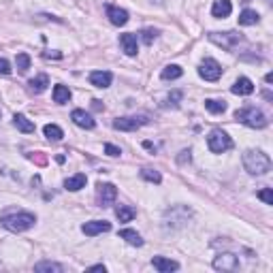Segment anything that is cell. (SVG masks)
Listing matches in <instances>:
<instances>
[{"label":"cell","mask_w":273,"mask_h":273,"mask_svg":"<svg viewBox=\"0 0 273 273\" xmlns=\"http://www.w3.org/2000/svg\"><path fill=\"white\" fill-rule=\"evenodd\" d=\"M94 102V109H96V111H101V109H102V105H101V101H92Z\"/></svg>","instance_id":"obj_37"},{"label":"cell","mask_w":273,"mask_h":273,"mask_svg":"<svg viewBox=\"0 0 273 273\" xmlns=\"http://www.w3.org/2000/svg\"><path fill=\"white\" fill-rule=\"evenodd\" d=\"M9 73H11V64H9V60L0 58V75H9Z\"/></svg>","instance_id":"obj_35"},{"label":"cell","mask_w":273,"mask_h":273,"mask_svg":"<svg viewBox=\"0 0 273 273\" xmlns=\"http://www.w3.org/2000/svg\"><path fill=\"white\" fill-rule=\"evenodd\" d=\"M233 94H239V96H250L254 92V81L248 79V77H239V79L233 83Z\"/></svg>","instance_id":"obj_16"},{"label":"cell","mask_w":273,"mask_h":273,"mask_svg":"<svg viewBox=\"0 0 273 273\" xmlns=\"http://www.w3.org/2000/svg\"><path fill=\"white\" fill-rule=\"evenodd\" d=\"M15 64H17V68L22 70V73H26V70L30 68V56L28 54H17Z\"/></svg>","instance_id":"obj_30"},{"label":"cell","mask_w":273,"mask_h":273,"mask_svg":"<svg viewBox=\"0 0 273 273\" xmlns=\"http://www.w3.org/2000/svg\"><path fill=\"white\" fill-rule=\"evenodd\" d=\"M120 237L124 239L126 243H131V245H136V248H141L143 245V239H141V235L136 231H133V229H122L120 231Z\"/></svg>","instance_id":"obj_21"},{"label":"cell","mask_w":273,"mask_h":273,"mask_svg":"<svg viewBox=\"0 0 273 273\" xmlns=\"http://www.w3.org/2000/svg\"><path fill=\"white\" fill-rule=\"evenodd\" d=\"M207 147H209L213 154H224L233 147V141L222 128H213L209 136H207Z\"/></svg>","instance_id":"obj_4"},{"label":"cell","mask_w":273,"mask_h":273,"mask_svg":"<svg viewBox=\"0 0 273 273\" xmlns=\"http://www.w3.org/2000/svg\"><path fill=\"white\" fill-rule=\"evenodd\" d=\"M265 81H267V83H273V75L267 73V75H265Z\"/></svg>","instance_id":"obj_38"},{"label":"cell","mask_w":273,"mask_h":273,"mask_svg":"<svg viewBox=\"0 0 273 273\" xmlns=\"http://www.w3.org/2000/svg\"><path fill=\"white\" fill-rule=\"evenodd\" d=\"M70 120H73L79 128H86V131H92L94 124H96V122L92 120V115L86 113L83 109H73V113H70Z\"/></svg>","instance_id":"obj_12"},{"label":"cell","mask_w":273,"mask_h":273,"mask_svg":"<svg viewBox=\"0 0 273 273\" xmlns=\"http://www.w3.org/2000/svg\"><path fill=\"white\" fill-rule=\"evenodd\" d=\"M235 120H239L241 124L250 126V128H265L269 124L267 115L256 107H245V109H237L235 111Z\"/></svg>","instance_id":"obj_3"},{"label":"cell","mask_w":273,"mask_h":273,"mask_svg":"<svg viewBox=\"0 0 273 273\" xmlns=\"http://www.w3.org/2000/svg\"><path fill=\"white\" fill-rule=\"evenodd\" d=\"M241 38L243 36L239 34V32H211L209 34V41L220 45V47H224V49H233Z\"/></svg>","instance_id":"obj_7"},{"label":"cell","mask_w":273,"mask_h":273,"mask_svg":"<svg viewBox=\"0 0 273 273\" xmlns=\"http://www.w3.org/2000/svg\"><path fill=\"white\" fill-rule=\"evenodd\" d=\"M86 184H88V177H86L83 173H77V175H73V177L64 179V188H67L68 192L81 190V188H86Z\"/></svg>","instance_id":"obj_18"},{"label":"cell","mask_w":273,"mask_h":273,"mask_svg":"<svg viewBox=\"0 0 273 273\" xmlns=\"http://www.w3.org/2000/svg\"><path fill=\"white\" fill-rule=\"evenodd\" d=\"M28 86H30V90H32L34 94H41V92H45V90H47V86H49V77H47V75H38V77H34V79L28 81Z\"/></svg>","instance_id":"obj_20"},{"label":"cell","mask_w":273,"mask_h":273,"mask_svg":"<svg viewBox=\"0 0 273 273\" xmlns=\"http://www.w3.org/2000/svg\"><path fill=\"white\" fill-rule=\"evenodd\" d=\"M181 96H184V94H181L179 90H177V92H171V94H169V99H167V105L177 107V105H179V101H181Z\"/></svg>","instance_id":"obj_33"},{"label":"cell","mask_w":273,"mask_h":273,"mask_svg":"<svg viewBox=\"0 0 273 273\" xmlns=\"http://www.w3.org/2000/svg\"><path fill=\"white\" fill-rule=\"evenodd\" d=\"M141 177L145 181H152V184H160L162 181V175L156 169H141Z\"/></svg>","instance_id":"obj_29"},{"label":"cell","mask_w":273,"mask_h":273,"mask_svg":"<svg viewBox=\"0 0 273 273\" xmlns=\"http://www.w3.org/2000/svg\"><path fill=\"white\" fill-rule=\"evenodd\" d=\"M43 133H45V136H47L49 141H60L62 136H64V133H62V128L58 126V124H45V128H43Z\"/></svg>","instance_id":"obj_27"},{"label":"cell","mask_w":273,"mask_h":273,"mask_svg":"<svg viewBox=\"0 0 273 273\" xmlns=\"http://www.w3.org/2000/svg\"><path fill=\"white\" fill-rule=\"evenodd\" d=\"M184 75V70H181V67H177V64H169V67L162 68L160 77L165 81H173V79H179V77Z\"/></svg>","instance_id":"obj_22"},{"label":"cell","mask_w":273,"mask_h":273,"mask_svg":"<svg viewBox=\"0 0 273 273\" xmlns=\"http://www.w3.org/2000/svg\"><path fill=\"white\" fill-rule=\"evenodd\" d=\"M213 269L216 271H237L239 269V258L233 252H222L213 258Z\"/></svg>","instance_id":"obj_8"},{"label":"cell","mask_w":273,"mask_h":273,"mask_svg":"<svg viewBox=\"0 0 273 273\" xmlns=\"http://www.w3.org/2000/svg\"><path fill=\"white\" fill-rule=\"evenodd\" d=\"M205 109L209 113H224L226 111V102L224 101H216V99H207L205 101Z\"/></svg>","instance_id":"obj_28"},{"label":"cell","mask_w":273,"mask_h":273,"mask_svg":"<svg viewBox=\"0 0 273 273\" xmlns=\"http://www.w3.org/2000/svg\"><path fill=\"white\" fill-rule=\"evenodd\" d=\"M156 2H162V0H156Z\"/></svg>","instance_id":"obj_39"},{"label":"cell","mask_w":273,"mask_h":273,"mask_svg":"<svg viewBox=\"0 0 273 273\" xmlns=\"http://www.w3.org/2000/svg\"><path fill=\"white\" fill-rule=\"evenodd\" d=\"M13 124L17 126V131H22V133H34V122H30L28 118H26L24 113H15V118H13Z\"/></svg>","instance_id":"obj_19"},{"label":"cell","mask_w":273,"mask_h":273,"mask_svg":"<svg viewBox=\"0 0 273 273\" xmlns=\"http://www.w3.org/2000/svg\"><path fill=\"white\" fill-rule=\"evenodd\" d=\"M258 199H261L263 203H267V205H273V192H271V188H263V190L258 192Z\"/></svg>","instance_id":"obj_31"},{"label":"cell","mask_w":273,"mask_h":273,"mask_svg":"<svg viewBox=\"0 0 273 273\" xmlns=\"http://www.w3.org/2000/svg\"><path fill=\"white\" fill-rule=\"evenodd\" d=\"M243 167L250 175H265L271 171V158L263 149H248L243 154Z\"/></svg>","instance_id":"obj_1"},{"label":"cell","mask_w":273,"mask_h":273,"mask_svg":"<svg viewBox=\"0 0 273 273\" xmlns=\"http://www.w3.org/2000/svg\"><path fill=\"white\" fill-rule=\"evenodd\" d=\"M233 13V4L231 0H213V6H211V15L218 17V19H224Z\"/></svg>","instance_id":"obj_17"},{"label":"cell","mask_w":273,"mask_h":273,"mask_svg":"<svg viewBox=\"0 0 273 273\" xmlns=\"http://www.w3.org/2000/svg\"><path fill=\"white\" fill-rule=\"evenodd\" d=\"M0 222L6 231L11 233H24L34 226L36 222V216L34 213H28V211H17V213H9V216H2L0 218Z\"/></svg>","instance_id":"obj_2"},{"label":"cell","mask_w":273,"mask_h":273,"mask_svg":"<svg viewBox=\"0 0 273 273\" xmlns=\"http://www.w3.org/2000/svg\"><path fill=\"white\" fill-rule=\"evenodd\" d=\"M88 271H102V273H105V271H107V267H105V265H94V267H90Z\"/></svg>","instance_id":"obj_36"},{"label":"cell","mask_w":273,"mask_h":273,"mask_svg":"<svg viewBox=\"0 0 273 273\" xmlns=\"http://www.w3.org/2000/svg\"><path fill=\"white\" fill-rule=\"evenodd\" d=\"M115 216H118L120 222H131V220L136 216V209H135V207H131V205H118Z\"/></svg>","instance_id":"obj_24"},{"label":"cell","mask_w":273,"mask_h":273,"mask_svg":"<svg viewBox=\"0 0 273 273\" xmlns=\"http://www.w3.org/2000/svg\"><path fill=\"white\" fill-rule=\"evenodd\" d=\"M152 265L156 271L160 273H171V271H177L179 269V263L177 261H171V258H165V256H154L152 258Z\"/></svg>","instance_id":"obj_13"},{"label":"cell","mask_w":273,"mask_h":273,"mask_svg":"<svg viewBox=\"0 0 273 273\" xmlns=\"http://www.w3.org/2000/svg\"><path fill=\"white\" fill-rule=\"evenodd\" d=\"M70 101V90L67 86H54V102H58V105H64V102Z\"/></svg>","instance_id":"obj_26"},{"label":"cell","mask_w":273,"mask_h":273,"mask_svg":"<svg viewBox=\"0 0 273 273\" xmlns=\"http://www.w3.org/2000/svg\"><path fill=\"white\" fill-rule=\"evenodd\" d=\"M120 45H122V51L126 56H136L139 51V45H136V36L133 32H126V34H120Z\"/></svg>","instance_id":"obj_15"},{"label":"cell","mask_w":273,"mask_h":273,"mask_svg":"<svg viewBox=\"0 0 273 273\" xmlns=\"http://www.w3.org/2000/svg\"><path fill=\"white\" fill-rule=\"evenodd\" d=\"M107 17H109V22H111L113 26H126L128 24V11L120 9V6H115V4L107 6Z\"/></svg>","instance_id":"obj_11"},{"label":"cell","mask_w":273,"mask_h":273,"mask_svg":"<svg viewBox=\"0 0 273 273\" xmlns=\"http://www.w3.org/2000/svg\"><path fill=\"white\" fill-rule=\"evenodd\" d=\"M34 271L36 273H62L64 267L58 263H51V261H43V263H36L34 265Z\"/></svg>","instance_id":"obj_23"},{"label":"cell","mask_w":273,"mask_h":273,"mask_svg":"<svg viewBox=\"0 0 273 273\" xmlns=\"http://www.w3.org/2000/svg\"><path fill=\"white\" fill-rule=\"evenodd\" d=\"M115 197H118V188H115L113 184H99V203H101V207L113 205Z\"/></svg>","instance_id":"obj_10"},{"label":"cell","mask_w":273,"mask_h":273,"mask_svg":"<svg viewBox=\"0 0 273 273\" xmlns=\"http://www.w3.org/2000/svg\"><path fill=\"white\" fill-rule=\"evenodd\" d=\"M81 231H83V235H88V237H96V235H101V233L111 231V224H109L107 220H90V222L81 226Z\"/></svg>","instance_id":"obj_9"},{"label":"cell","mask_w":273,"mask_h":273,"mask_svg":"<svg viewBox=\"0 0 273 273\" xmlns=\"http://www.w3.org/2000/svg\"><path fill=\"white\" fill-rule=\"evenodd\" d=\"M156 34H158V30H152V28H147V30H143L141 32V38H143V43L149 45L156 38Z\"/></svg>","instance_id":"obj_32"},{"label":"cell","mask_w":273,"mask_h":273,"mask_svg":"<svg viewBox=\"0 0 273 273\" xmlns=\"http://www.w3.org/2000/svg\"><path fill=\"white\" fill-rule=\"evenodd\" d=\"M111 81H113V75L109 70H94V73H90V83L94 88H109Z\"/></svg>","instance_id":"obj_14"},{"label":"cell","mask_w":273,"mask_h":273,"mask_svg":"<svg viewBox=\"0 0 273 273\" xmlns=\"http://www.w3.org/2000/svg\"><path fill=\"white\" fill-rule=\"evenodd\" d=\"M199 75L203 77L205 81H218L220 77H222V67H220V62H216L213 58H207L199 67Z\"/></svg>","instance_id":"obj_6"},{"label":"cell","mask_w":273,"mask_h":273,"mask_svg":"<svg viewBox=\"0 0 273 273\" xmlns=\"http://www.w3.org/2000/svg\"><path fill=\"white\" fill-rule=\"evenodd\" d=\"M147 115H126V118H118L113 120V128L115 131H124V133H133L136 128L147 124Z\"/></svg>","instance_id":"obj_5"},{"label":"cell","mask_w":273,"mask_h":273,"mask_svg":"<svg viewBox=\"0 0 273 273\" xmlns=\"http://www.w3.org/2000/svg\"><path fill=\"white\" fill-rule=\"evenodd\" d=\"M105 154H107V156H113V158H115V156H120V154H122V149H120V147H115L113 143H107V145H105Z\"/></svg>","instance_id":"obj_34"},{"label":"cell","mask_w":273,"mask_h":273,"mask_svg":"<svg viewBox=\"0 0 273 273\" xmlns=\"http://www.w3.org/2000/svg\"><path fill=\"white\" fill-rule=\"evenodd\" d=\"M258 22H261V15H258L256 11H252V9L241 11V15H239V24H241V26H256Z\"/></svg>","instance_id":"obj_25"}]
</instances>
